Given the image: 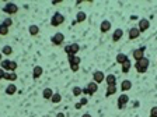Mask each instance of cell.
I'll return each mask as SVG.
<instances>
[{
  "mask_svg": "<svg viewBox=\"0 0 157 117\" xmlns=\"http://www.w3.org/2000/svg\"><path fill=\"white\" fill-rule=\"evenodd\" d=\"M149 64H150L149 59L143 57L142 60H139V62H136V63H135V68H136V71L139 73V74H143V73H146V71H147V68H149Z\"/></svg>",
  "mask_w": 157,
  "mask_h": 117,
  "instance_id": "6da1fadb",
  "label": "cell"
},
{
  "mask_svg": "<svg viewBox=\"0 0 157 117\" xmlns=\"http://www.w3.org/2000/svg\"><path fill=\"white\" fill-rule=\"evenodd\" d=\"M3 11L6 13V14H9V15H13V14H16L17 11H18V6L16 4V3H6L4 4V7H3Z\"/></svg>",
  "mask_w": 157,
  "mask_h": 117,
  "instance_id": "7a4b0ae2",
  "label": "cell"
},
{
  "mask_svg": "<svg viewBox=\"0 0 157 117\" xmlns=\"http://www.w3.org/2000/svg\"><path fill=\"white\" fill-rule=\"evenodd\" d=\"M79 50H80V46L77 43H72V45L65 46V52H66L67 56H76V54L79 53Z\"/></svg>",
  "mask_w": 157,
  "mask_h": 117,
  "instance_id": "3957f363",
  "label": "cell"
},
{
  "mask_svg": "<svg viewBox=\"0 0 157 117\" xmlns=\"http://www.w3.org/2000/svg\"><path fill=\"white\" fill-rule=\"evenodd\" d=\"M63 22H65V17L60 13H55L52 15V18H51V25L52 27H59V25H62Z\"/></svg>",
  "mask_w": 157,
  "mask_h": 117,
  "instance_id": "277c9868",
  "label": "cell"
},
{
  "mask_svg": "<svg viewBox=\"0 0 157 117\" xmlns=\"http://www.w3.org/2000/svg\"><path fill=\"white\" fill-rule=\"evenodd\" d=\"M97 91H98V84H95L94 81H93V82H90V84H88V85L83 89V94H84V95H90V96H91V95H94Z\"/></svg>",
  "mask_w": 157,
  "mask_h": 117,
  "instance_id": "5b68a950",
  "label": "cell"
},
{
  "mask_svg": "<svg viewBox=\"0 0 157 117\" xmlns=\"http://www.w3.org/2000/svg\"><path fill=\"white\" fill-rule=\"evenodd\" d=\"M63 41H65V35H63L62 32H56L52 38H51V42H52L53 45H56V46L62 45Z\"/></svg>",
  "mask_w": 157,
  "mask_h": 117,
  "instance_id": "8992f818",
  "label": "cell"
},
{
  "mask_svg": "<svg viewBox=\"0 0 157 117\" xmlns=\"http://www.w3.org/2000/svg\"><path fill=\"white\" fill-rule=\"evenodd\" d=\"M128 102H129V95L122 94V95L118 98V109H119V110H122V109L128 105Z\"/></svg>",
  "mask_w": 157,
  "mask_h": 117,
  "instance_id": "52a82bcc",
  "label": "cell"
},
{
  "mask_svg": "<svg viewBox=\"0 0 157 117\" xmlns=\"http://www.w3.org/2000/svg\"><path fill=\"white\" fill-rule=\"evenodd\" d=\"M93 81H94L95 84H101L103 81H105V74L103 71H100V70H97L93 73Z\"/></svg>",
  "mask_w": 157,
  "mask_h": 117,
  "instance_id": "ba28073f",
  "label": "cell"
},
{
  "mask_svg": "<svg viewBox=\"0 0 157 117\" xmlns=\"http://www.w3.org/2000/svg\"><path fill=\"white\" fill-rule=\"evenodd\" d=\"M145 50H146L145 46H142V47H139V49H135V50H133V59H135L136 62L142 60V59L145 57Z\"/></svg>",
  "mask_w": 157,
  "mask_h": 117,
  "instance_id": "9c48e42d",
  "label": "cell"
},
{
  "mask_svg": "<svg viewBox=\"0 0 157 117\" xmlns=\"http://www.w3.org/2000/svg\"><path fill=\"white\" fill-rule=\"evenodd\" d=\"M139 31L140 32H146L149 28H150V21L149 20H146V18H142L140 21H139Z\"/></svg>",
  "mask_w": 157,
  "mask_h": 117,
  "instance_id": "30bf717a",
  "label": "cell"
},
{
  "mask_svg": "<svg viewBox=\"0 0 157 117\" xmlns=\"http://www.w3.org/2000/svg\"><path fill=\"white\" fill-rule=\"evenodd\" d=\"M130 89H132V82H130L129 80H124L122 84H121V91H122V94H125V92L130 91Z\"/></svg>",
  "mask_w": 157,
  "mask_h": 117,
  "instance_id": "8fae6325",
  "label": "cell"
},
{
  "mask_svg": "<svg viewBox=\"0 0 157 117\" xmlns=\"http://www.w3.org/2000/svg\"><path fill=\"white\" fill-rule=\"evenodd\" d=\"M105 82H107V85H108V86L116 85V77L114 74L105 75Z\"/></svg>",
  "mask_w": 157,
  "mask_h": 117,
  "instance_id": "7c38bea8",
  "label": "cell"
},
{
  "mask_svg": "<svg viewBox=\"0 0 157 117\" xmlns=\"http://www.w3.org/2000/svg\"><path fill=\"white\" fill-rule=\"evenodd\" d=\"M42 73H43V70H42L41 66H35L34 70H32V78H34V80L39 78V77L42 75Z\"/></svg>",
  "mask_w": 157,
  "mask_h": 117,
  "instance_id": "4fadbf2b",
  "label": "cell"
},
{
  "mask_svg": "<svg viewBox=\"0 0 157 117\" xmlns=\"http://www.w3.org/2000/svg\"><path fill=\"white\" fill-rule=\"evenodd\" d=\"M139 35H140L139 28H130V29H129V33H128L129 39H137V38H139Z\"/></svg>",
  "mask_w": 157,
  "mask_h": 117,
  "instance_id": "5bb4252c",
  "label": "cell"
},
{
  "mask_svg": "<svg viewBox=\"0 0 157 117\" xmlns=\"http://www.w3.org/2000/svg\"><path fill=\"white\" fill-rule=\"evenodd\" d=\"M122 36H124V31H122L121 28H116L115 31H114V33H112V41H114V42H118Z\"/></svg>",
  "mask_w": 157,
  "mask_h": 117,
  "instance_id": "9a60e30c",
  "label": "cell"
},
{
  "mask_svg": "<svg viewBox=\"0 0 157 117\" xmlns=\"http://www.w3.org/2000/svg\"><path fill=\"white\" fill-rule=\"evenodd\" d=\"M109 29H111V22L108 21V20H105V21L101 22V25H100V31L103 32V33L108 32Z\"/></svg>",
  "mask_w": 157,
  "mask_h": 117,
  "instance_id": "2e32d148",
  "label": "cell"
},
{
  "mask_svg": "<svg viewBox=\"0 0 157 117\" xmlns=\"http://www.w3.org/2000/svg\"><path fill=\"white\" fill-rule=\"evenodd\" d=\"M129 59H128V56H126L125 53H118L116 54V63H119L121 66L125 63V62H128Z\"/></svg>",
  "mask_w": 157,
  "mask_h": 117,
  "instance_id": "e0dca14e",
  "label": "cell"
},
{
  "mask_svg": "<svg viewBox=\"0 0 157 117\" xmlns=\"http://www.w3.org/2000/svg\"><path fill=\"white\" fill-rule=\"evenodd\" d=\"M53 94H55V92H53L51 88H45L43 92H42V96H43V99H49V100H51V98L53 96Z\"/></svg>",
  "mask_w": 157,
  "mask_h": 117,
  "instance_id": "ac0fdd59",
  "label": "cell"
},
{
  "mask_svg": "<svg viewBox=\"0 0 157 117\" xmlns=\"http://www.w3.org/2000/svg\"><path fill=\"white\" fill-rule=\"evenodd\" d=\"M16 92H17V86L14 84H9L6 88V95H14Z\"/></svg>",
  "mask_w": 157,
  "mask_h": 117,
  "instance_id": "d6986e66",
  "label": "cell"
},
{
  "mask_svg": "<svg viewBox=\"0 0 157 117\" xmlns=\"http://www.w3.org/2000/svg\"><path fill=\"white\" fill-rule=\"evenodd\" d=\"M4 80H7V81H10V82H14V81L17 80V74H16V73H10V71H7L6 75H4Z\"/></svg>",
  "mask_w": 157,
  "mask_h": 117,
  "instance_id": "ffe728a7",
  "label": "cell"
},
{
  "mask_svg": "<svg viewBox=\"0 0 157 117\" xmlns=\"http://www.w3.org/2000/svg\"><path fill=\"white\" fill-rule=\"evenodd\" d=\"M67 60H69V64H79V66L82 62L79 56H67Z\"/></svg>",
  "mask_w": 157,
  "mask_h": 117,
  "instance_id": "44dd1931",
  "label": "cell"
},
{
  "mask_svg": "<svg viewBox=\"0 0 157 117\" xmlns=\"http://www.w3.org/2000/svg\"><path fill=\"white\" fill-rule=\"evenodd\" d=\"M86 18H87L86 13L84 11H79L77 15H76V22H83V21H86Z\"/></svg>",
  "mask_w": 157,
  "mask_h": 117,
  "instance_id": "7402d4cb",
  "label": "cell"
},
{
  "mask_svg": "<svg viewBox=\"0 0 157 117\" xmlns=\"http://www.w3.org/2000/svg\"><path fill=\"white\" fill-rule=\"evenodd\" d=\"M10 63L11 60H1V63H0V68H3L4 71H9V68H10Z\"/></svg>",
  "mask_w": 157,
  "mask_h": 117,
  "instance_id": "603a6c76",
  "label": "cell"
},
{
  "mask_svg": "<svg viewBox=\"0 0 157 117\" xmlns=\"http://www.w3.org/2000/svg\"><path fill=\"white\" fill-rule=\"evenodd\" d=\"M130 67H132V63H130V60L125 62V63L122 64V73H124V74H128V73H129V70H130Z\"/></svg>",
  "mask_w": 157,
  "mask_h": 117,
  "instance_id": "cb8c5ba5",
  "label": "cell"
},
{
  "mask_svg": "<svg viewBox=\"0 0 157 117\" xmlns=\"http://www.w3.org/2000/svg\"><path fill=\"white\" fill-rule=\"evenodd\" d=\"M51 102L55 103V105H56V103H60V102H62V95H60V94H58V92H56V94H53V96L51 98Z\"/></svg>",
  "mask_w": 157,
  "mask_h": 117,
  "instance_id": "d4e9b609",
  "label": "cell"
},
{
  "mask_svg": "<svg viewBox=\"0 0 157 117\" xmlns=\"http://www.w3.org/2000/svg\"><path fill=\"white\" fill-rule=\"evenodd\" d=\"M28 31H30V33H31L32 36H35V35L39 33V27H38V25H30Z\"/></svg>",
  "mask_w": 157,
  "mask_h": 117,
  "instance_id": "484cf974",
  "label": "cell"
},
{
  "mask_svg": "<svg viewBox=\"0 0 157 117\" xmlns=\"http://www.w3.org/2000/svg\"><path fill=\"white\" fill-rule=\"evenodd\" d=\"M115 92H116V85L108 86V88H107V92H105V96H107V98H109L111 95H114Z\"/></svg>",
  "mask_w": 157,
  "mask_h": 117,
  "instance_id": "4316f807",
  "label": "cell"
},
{
  "mask_svg": "<svg viewBox=\"0 0 157 117\" xmlns=\"http://www.w3.org/2000/svg\"><path fill=\"white\" fill-rule=\"evenodd\" d=\"M1 53L6 54V56H10L13 53V47L9 46V45H6V46H3V49H1Z\"/></svg>",
  "mask_w": 157,
  "mask_h": 117,
  "instance_id": "83f0119b",
  "label": "cell"
},
{
  "mask_svg": "<svg viewBox=\"0 0 157 117\" xmlns=\"http://www.w3.org/2000/svg\"><path fill=\"white\" fill-rule=\"evenodd\" d=\"M72 92H73V96H80L82 94H83V89H82L80 86H74Z\"/></svg>",
  "mask_w": 157,
  "mask_h": 117,
  "instance_id": "f1b7e54d",
  "label": "cell"
},
{
  "mask_svg": "<svg viewBox=\"0 0 157 117\" xmlns=\"http://www.w3.org/2000/svg\"><path fill=\"white\" fill-rule=\"evenodd\" d=\"M1 24H3V25H6L7 28H10L11 25H13V20H11V17H7V18H4Z\"/></svg>",
  "mask_w": 157,
  "mask_h": 117,
  "instance_id": "f546056e",
  "label": "cell"
},
{
  "mask_svg": "<svg viewBox=\"0 0 157 117\" xmlns=\"http://www.w3.org/2000/svg\"><path fill=\"white\" fill-rule=\"evenodd\" d=\"M9 33V28L6 27V25H3V24H0V35H7Z\"/></svg>",
  "mask_w": 157,
  "mask_h": 117,
  "instance_id": "4dcf8cb0",
  "label": "cell"
},
{
  "mask_svg": "<svg viewBox=\"0 0 157 117\" xmlns=\"http://www.w3.org/2000/svg\"><path fill=\"white\" fill-rule=\"evenodd\" d=\"M17 67H18V66H17V63H16V62H11V63H10V68H9V71H10V73H16Z\"/></svg>",
  "mask_w": 157,
  "mask_h": 117,
  "instance_id": "1f68e13d",
  "label": "cell"
},
{
  "mask_svg": "<svg viewBox=\"0 0 157 117\" xmlns=\"http://www.w3.org/2000/svg\"><path fill=\"white\" fill-rule=\"evenodd\" d=\"M150 117H157V106L152 107V110H150Z\"/></svg>",
  "mask_w": 157,
  "mask_h": 117,
  "instance_id": "d6a6232c",
  "label": "cell"
},
{
  "mask_svg": "<svg viewBox=\"0 0 157 117\" xmlns=\"http://www.w3.org/2000/svg\"><path fill=\"white\" fill-rule=\"evenodd\" d=\"M79 64H70V70L73 71V73H76V71H79Z\"/></svg>",
  "mask_w": 157,
  "mask_h": 117,
  "instance_id": "836d02e7",
  "label": "cell"
},
{
  "mask_svg": "<svg viewBox=\"0 0 157 117\" xmlns=\"http://www.w3.org/2000/svg\"><path fill=\"white\" fill-rule=\"evenodd\" d=\"M87 102H88V100H87V98H82V99H80V103H82V106L87 105Z\"/></svg>",
  "mask_w": 157,
  "mask_h": 117,
  "instance_id": "e575fe53",
  "label": "cell"
},
{
  "mask_svg": "<svg viewBox=\"0 0 157 117\" xmlns=\"http://www.w3.org/2000/svg\"><path fill=\"white\" fill-rule=\"evenodd\" d=\"M74 107H76L77 110H79V109H82V103H80V102H79V103H76V105H74Z\"/></svg>",
  "mask_w": 157,
  "mask_h": 117,
  "instance_id": "d590c367",
  "label": "cell"
},
{
  "mask_svg": "<svg viewBox=\"0 0 157 117\" xmlns=\"http://www.w3.org/2000/svg\"><path fill=\"white\" fill-rule=\"evenodd\" d=\"M82 117H91V114H90V113H84Z\"/></svg>",
  "mask_w": 157,
  "mask_h": 117,
  "instance_id": "8d00e7d4",
  "label": "cell"
},
{
  "mask_svg": "<svg viewBox=\"0 0 157 117\" xmlns=\"http://www.w3.org/2000/svg\"><path fill=\"white\" fill-rule=\"evenodd\" d=\"M56 117H65V114H63V113H58V114H56Z\"/></svg>",
  "mask_w": 157,
  "mask_h": 117,
  "instance_id": "74e56055",
  "label": "cell"
},
{
  "mask_svg": "<svg viewBox=\"0 0 157 117\" xmlns=\"http://www.w3.org/2000/svg\"><path fill=\"white\" fill-rule=\"evenodd\" d=\"M1 56H3V53L0 52V63H1Z\"/></svg>",
  "mask_w": 157,
  "mask_h": 117,
  "instance_id": "f35d334b",
  "label": "cell"
}]
</instances>
